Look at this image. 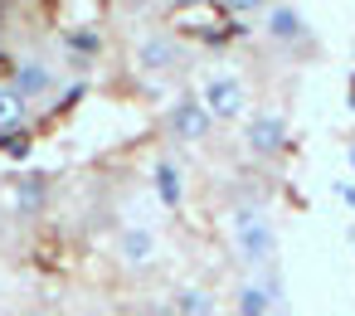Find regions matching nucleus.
Here are the masks:
<instances>
[{"mask_svg":"<svg viewBox=\"0 0 355 316\" xmlns=\"http://www.w3.org/2000/svg\"><path fill=\"white\" fill-rule=\"evenodd\" d=\"M229 248L248 272H263L277 263V224L258 200H234L229 204Z\"/></svg>","mask_w":355,"mask_h":316,"instance_id":"1","label":"nucleus"},{"mask_svg":"<svg viewBox=\"0 0 355 316\" xmlns=\"http://www.w3.org/2000/svg\"><path fill=\"white\" fill-rule=\"evenodd\" d=\"M10 88L30 103V112H49V107L64 103L69 78H64L59 64H49V59H40V54H25V59H15V69H10Z\"/></svg>","mask_w":355,"mask_h":316,"instance_id":"2","label":"nucleus"},{"mask_svg":"<svg viewBox=\"0 0 355 316\" xmlns=\"http://www.w3.org/2000/svg\"><path fill=\"white\" fill-rule=\"evenodd\" d=\"M132 64H137L146 78H175V73H185L190 49H185V40L171 35V30H146V35H137V44H132Z\"/></svg>","mask_w":355,"mask_h":316,"instance_id":"3","label":"nucleus"},{"mask_svg":"<svg viewBox=\"0 0 355 316\" xmlns=\"http://www.w3.org/2000/svg\"><path fill=\"white\" fill-rule=\"evenodd\" d=\"M200 103L214 122H243L248 117V78L239 69H214L200 78Z\"/></svg>","mask_w":355,"mask_h":316,"instance_id":"4","label":"nucleus"},{"mask_svg":"<svg viewBox=\"0 0 355 316\" xmlns=\"http://www.w3.org/2000/svg\"><path fill=\"white\" fill-rule=\"evenodd\" d=\"M166 132H171L175 141H185V146H205V141H214L219 122L209 117V107L200 103V93H185V98L171 103V112H166Z\"/></svg>","mask_w":355,"mask_h":316,"instance_id":"5","label":"nucleus"},{"mask_svg":"<svg viewBox=\"0 0 355 316\" xmlns=\"http://www.w3.org/2000/svg\"><path fill=\"white\" fill-rule=\"evenodd\" d=\"M243 141H248V151H253V156L272 161V156L282 151V141H287V117H282V112H272V107L248 112V117H243Z\"/></svg>","mask_w":355,"mask_h":316,"instance_id":"6","label":"nucleus"},{"mask_svg":"<svg viewBox=\"0 0 355 316\" xmlns=\"http://www.w3.org/2000/svg\"><path fill=\"white\" fill-rule=\"evenodd\" d=\"M112 253H117L122 267H151V263L161 258V238H156V229H146V224H122V229L112 234Z\"/></svg>","mask_w":355,"mask_h":316,"instance_id":"7","label":"nucleus"},{"mask_svg":"<svg viewBox=\"0 0 355 316\" xmlns=\"http://www.w3.org/2000/svg\"><path fill=\"white\" fill-rule=\"evenodd\" d=\"M30 103L10 88V78H0V141H10V137H20V132H30Z\"/></svg>","mask_w":355,"mask_h":316,"instance_id":"8","label":"nucleus"},{"mask_svg":"<svg viewBox=\"0 0 355 316\" xmlns=\"http://www.w3.org/2000/svg\"><path fill=\"white\" fill-rule=\"evenodd\" d=\"M166 301H171V316H219V297L209 287H195V282L175 287Z\"/></svg>","mask_w":355,"mask_h":316,"instance_id":"9","label":"nucleus"},{"mask_svg":"<svg viewBox=\"0 0 355 316\" xmlns=\"http://www.w3.org/2000/svg\"><path fill=\"white\" fill-rule=\"evenodd\" d=\"M263 20H268L272 44H297V40L306 35V25H302V15H297V6H287V0H277V6H272Z\"/></svg>","mask_w":355,"mask_h":316,"instance_id":"10","label":"nucleus"},{"mask_svg":"<svg viewBox=\"0 0 355 316\" xmlns=\"http://www.w3.org/2000/svg\"><path fill=\"white\" fill-rule=\"evenodd\" d=\"M234 311L239 316H272V292L258 277H239L234 287Z\"/></svg>","mask_w":355,"mask_h":316,"instance_id":"11","label":"nucleus"},{"mask_svg":"<svg viewBox=\"0 0 355 316\" xmlns=\"http://www.w3.org/2000/svg\"><path fill=\"white\" fill-rule=\"evenodd\" d=\"M44 204H49V180L44 175H30V180L15 185V209L20 214H44Z\"/></svg>","mask_w":355,"mask_h":316,"instance_id":"12","label":"nucleus"},{"mask_svg":"<svg viewBox=\"0 0 355 316\" xmlns=\"http://www.w3.org/2000/svg\"><path fill=\"white\" fill-rule=\"evenodd\" d=\"M69 54L83 59V64H93V59L103 54V35H98V30H73V35H69Z\"/></svg>","mask_w":355,"mask_h":316,"instance_id":"13","label":"nucleus"},{"mask_svg":"<svg viewBox=\"0 0 355 316\" xmlns=\"http://www.w3.org/2000/svg\"><path fill=\"white\" fill-rule=\"evenodd\" d=\"M272 6H277V0H219V10L234 15V20H263Z\"/></svg>","mask_w":355,"mask_h":316,"instance_id":"14","label":"nucleus"},{"mask_svg":"<svg viewBox=\"0 0 355 316\" xmlns=\"http://www.w3.org/2000/svg\"><path fill=\"white\" fill-rule=\"evenodd\" d=\"M156 190H161L166 204H180V175H175L171 161H156Z\"/></svg>","mask_w":355,"mask_h":316,"instance_id":"15","label":"nucleus"},{"mask_svg":"<svg viewBox=\"0 0 355 316\" xmlns=\"http://www.w3.org/2000/svg\"><path fill=\"white\" fill-rule=\"evenodd\" d=\"M64 316H112V311H107L103 301H93V297H88V301H73V306H69Z\"/></svg>","mask_w":355,"mask_h":316,"instance_id":"16","label":"nucleus"},{"mask_svg":"<svg viewBox=\"0 0 355 316\" xmlns=\"http://www.w3.org/2000/svg\"><path fill=\"white\" fill-rule=\"evenodd\" d=\"M25 316H64V311H54V306H30Z\"/></svg>","mask_w":355,"mask_h":316,"instance_id":"17","label":"nucleus"}]
</instances>
